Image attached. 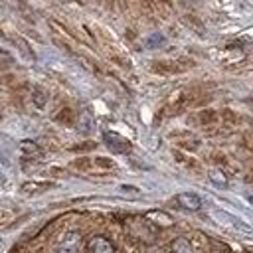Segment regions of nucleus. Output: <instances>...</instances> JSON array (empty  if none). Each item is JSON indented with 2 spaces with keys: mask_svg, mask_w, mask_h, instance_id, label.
Wrapping results in <instances>:
<instances>
[{
  "mask_svg": "<svg viewBox=\"0 0 253 253\" xmlns=\"http://www.w3.org/2000/svg\"><path fill=\"white\" fill-rule=\"evenodd\" d=\"M168 136L172 140H176V146L180 152H196L202 144L200 138H196L194 132H190V130H172Z\"/></svg>",
  "mask_w": 253,
  "mask_h": 253,
  "instance_id": "5",
  "label": "nucleus"
},
{
  "mask_svg": "<svg viewBox=\"0 0 253 253\" xmlns=\"http://www.w3.org/2000/svg\"><path fill=\"white\" fill-rule=\"evenodd\" d=\"M172 154H174L176 162H180L182 166H186L190 172H202V164H200V160H196L194 156H188V154H184V152H180V150H172Z\"/></svg>",
  "mask_w": 253,
  "mask_h": 253,
  "instance_id": "13",
  "label": "nucleus"
},
{
  "mask_svg": "<svg viewBox=\"0 0 253 253\" xmlns=\"http://www.w3.org/2000/svg\"><path fill=\"white\" fill-rule=\"evenodd\" d=\"M146 217L150 219V221H154L156 219V223L158 225H162V227H170L174 221H172V217L166 213V211H160V210H154V211H148L146 213Z\"/></svg>",
  "mask_w": 253,
  "mask_h": 253,
  "instance_id": "15",
  "label": "nucleus"
},
{
  "mask_svg": "<svg viewBox=\"0 0 253 253\" xmlns=\"http://www.w3.org/2000/svg\"><path fill=\"white\" fill-rule=\"evenodd\" d=\"M194 67V61L190 57H164L150 61V71L158 75H178Z\"/></svg>",
  "mask_w": 253,
  "mask_h": 253,
  "instance_id": "1",
  "label": "nucleus"
},
{
  "mask_svg": "<svg viewBox=\"0 0 253 253\" xmlns=\"http://www.w3.org/2000/svg\"><path fill=\"white\" fill-rule=\"evenodd\" d=\"M241 148L249 154H253V130H247L241 138Z\"/></svg>",
  "mask_w": 253,
  "mask_h": 253,
  "instance_id": "21",
  "label": "nucleus"
},
{
  "mask_svg": "<svg viewBox=\"0 0 253 253\" xmlns=\"http://www.w3.org/2000/svg\"><path fill=\"white\" fill-rule=\"evenodd\" d=\"M172 253H194L192 251V243L186 237H178L172 243Z\"/></svg>",
  "mask_w": 253,
  "mask_h": 253,
  "instance_id": "17",
  "label": "nucleus"
},
{
  "mask_svg": "<svg viewBox=\"0 0 253 253\" xmlns=\"http://www.w3.org/2000/svg\"><path fill=\"white\" fill-rule=\"evenodd\" d=\"M81 245H83V237L79 231H65L51 243L49 253H79Z\"/></svg>",
  "mask_w": 253,
  "mask_h": 253,
  "instance_id": "3",
  "label": "nucleus"
},
{
  "mask_svg": "<svg viewBox=\"0 0 253 253\" xmlns=\"http://www.w3.org/2000/svg\"><path fill=\"white\" fill-rule=\"evenodd\" d=\"M115 168H117V164L109 156H95L93 158V172H111Z\"/></svg>",
  "mask_w": 253,
  "mask_h": 253,
  "instance_id": "14",
  "label": "nucleus"
},
{
  "mask_svg": "<svg viewBox=\"0 0 253 253\" xmlns=\"http://www.w3.org/2000/svg\"><path fill=\"white\" fill-rule=\"evenodd\" d=\"M14 65V55L8 49H0V69H10Z\"/></svg>",
  "mask_w": 253,
  "mask_h": 253,
  "instance_id": "19",
  "label": "nucleus"
},
{
  "mask_svg": "<svg viewBox=\"0 0 253 253\" xmlns=\"http://www.w3.org/2000/svg\"><path fill=\"white\" fill-rule=\"evenodd\" d=\"M71 168L73 170H77V172H93V158H89V156H79V158H75L73 162H71Z\"/></svg>",
  "mask_w": 253,
  "mask_h": 253,
  "instance_id": "16",
  "label": "nucleus"
},
{
  "mask_svg": "<svg viewBox=\"0 0 253 253\" xmlns=\"http://www.w3.org/2000/svg\"><path fill=\"white\" fill-rule=\"evenodd\" d=\"M87 251L89 253H115V245L107 239V237H93L87 243Z\"/></svg>",
  "mask_w": 253,
  "mask_h": 253,
  "instance_id": "12",
  "label": "nucleus"
},
{
  "mask_svg": "<svg viewBox=\"0 0 253 253\" xmlns=\"http://www.w3.org/2000/svg\"><path fill=\"white\" fill-rule=\"evenodd\" d=\"M188 123L194 125V126L204 128L210 134L221 132V128H223L221 123H219V111H215V109H200V111H196L188 117Z\"/></svg>",
  "mask_w": 253,
  "mask_h": 253,
  "instance_id": "2",
  "label": "nucleus"
},
{
  "mask_svg": "<svg viewBox=\"0 0 253 253\" xmlns=\"http://www.w3.org/2000/svg\"><path fill=\"white\" fill-rule=\"evenodd\" d=\"M20 158L24 162H40L43 158V150L40 144H36L32 140H24L20 144Z\"/></svg>",
  "mask_w": 253,
  "mask_h": 253,
  "instance_id": "6",
  "label": "nucleus"
},
{
  "mask_svg": "<svg viewBox=\"0 0 253 253\" xmlns=\"http://www.w3.org/2000/svg\"><path fill=\"white\" fill-rule=\"evenodd\" d=\"M105 142L115 152H128L130 150V140H126L125 136H121L117 132H105Z\"/></svg>",
  "mask_w": 253,
  "mask_h": 253,
  "instance_id": "9",
  "label": "nucleus"
},
{
  "mask_svg": "<svg viewBox=\"0 0 253 253\" xmlns=\"http://www.w3.org/2000/svg\"><path fill=\"white\" fill-rule=\"evenodd\" d=\"M51 188H53V182H49V180H30V182H24L20 186V192L24 196H40Z\"/></svg>",
  "mask_w": 253,
  "mask_h": 253,
  "instance_id": "7",
  "label": "nucleus"
},
{
  "mask_svg": "<svg viewBox=\"0 0 253 253\" xmlns=\"http://www.w3.org/2000/svg\"><path fill=\"white\" fill-rule=\"evenodd\" d=\"M28 97H30V101L34 103V107L38 109V111H42L47 103H49V93L42 87V85H36V87H30V93H28Z\"/></svg>",
  "mask_w": 253,
  "mask_h": 253,
  "instance_id": "11",
  "label": "nucleus"
},
{
  "mask_svg": "<svg viewBox=\"0 0 253 253\" xmlns=\"http://www.w3.org/2000/svg\"><path fill=\"white\" fill-rule=\"evenodd\" d=\"M99 40H101V47H103V51L107 53V57L115 63V65H119V67H125V69H130V59L105 36V34H99Z\"/></svg>",
  "mask_w": 253,
  "mask_h": 253,
  "instance_id": "4",
  "label": "nucleus"
},
{
  "mask_svg": "<svg viewBox=\"0 0 253 253\" xmlns=\"http://www.w3.org/2000/svg\"><path fill=\"white\" fill-rule=\"evenodd\" d=\"M210 162H213L215 166H219V170H223V168L229 166V158L223 152H219V150H215V152L210 154Z\"/></svg>",
  "mask_w": 253,
  "mask_h": 253,
  "instance_id": "18",
  "label": "nucleus"
},
{
  "mask_svg": "<svg viewBox=\"0 0 253 253\" xmlns=\"http://www.w3.org/2000/svg\"><path fill=\"white\" fill-rule=\"evenodd\" d=\"M176 204L182 208V210H188V211H196L202 208V198L194 192H180L176 196Z\"/></svg>",
  "mask_w": 253,
  "mask_h": 253,
  "instance_id": "8",
  "label": "nucleus"
},
{
  "mask_svg": "<svg viewBox=\"0 0 253 253\" xmlns=\"http://www.w3.org/2000/svg\"><path fill=\"white\" fill-rule=\"evenodd\" d=\"M53 121H55V123H59V125H63V126H73V125H75V121H77V113H75V109H73V107L63 105V107H59V109H57V113L53 115Z\"/></svg>",
  "mask_w": 253,
  "mask_h": 253,
  "instance_id": "10",
  "label": "nucleus"
},
{
  "mask_svg": "<svg viewBox=\"0 0 253 253\" xmlns=\"http://www.w3.org/2000/svg\"><path fill=\"white\" fill-rule=\"evenodd\" d=\"M16 217V211L14 210H8V208H0V225H6V223H12Z\"/></svg>",
  "mask_w": 253,
  "mask_h": 253,
  "instance_id": "22",
  "label": "nucleus"
},
{
  "mask_svg": "<svg viewBox=\"0 0 253 253\" xmlns=\"http://www.w3.org/2000/svg\"><path fill=\"white\" fill-rule=\"evenodd\" d=\"M184 22H186L188 26H192V28H198L200 32H204V26H202V22H200L196 16H184Z\"/></svg>",
  "mask_w": 253,
  "mask_h": 253,
  "instance_id": "23",
  "label": "nucleus"
},
{
  "mask_svg": "<svg viewBox=\"0 0 253 253\" xmlns=\"http://www.w3.org/2000/svg\"><path fill=\"white\" fill-rule=\"evenodd\" d=\"M95 148H97V142H93V140H85V142H79L75 146H69V150H73V152H89Z\"/></svg>",
  "mask_w": 253,
  "mask_h": 253,
  "instance_id": "20",
  "label": "nucleus"
}]
</instances>
